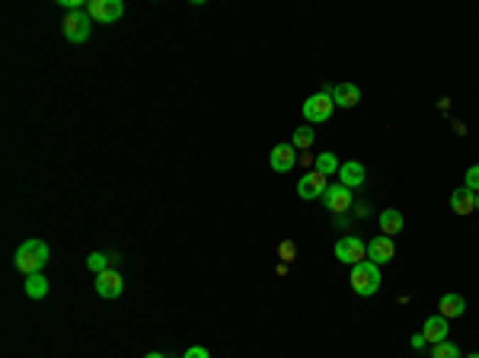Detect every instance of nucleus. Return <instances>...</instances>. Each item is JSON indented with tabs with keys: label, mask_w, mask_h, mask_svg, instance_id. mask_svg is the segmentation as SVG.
<instances>
[{
	"label": "nucleus",
	"mask_w": 479,
	"mask_h": 358,
	"mask_svg": "<svg viewBox=\"0 0 479 358\" xmlns=\"http://www.w3.org/2000/svg\"><path fill=\"white\" fill-rule=\"evenodd\" d=\"M463 185H466V189H470V192H476V195H479V163L466 170V176H463Z\"/></svg>",
	"instance_id": "nucleus-23"
},
{
	"label": "nucleus",
	"mask_w": 479,
	"mask_h": 358,
	"mask_svg": "<svg viewBox=\"0 0 479 358\" xmlns=\"http://www.w3.org/2000/svg\"><path fill=\"white\" fill-rule=\"evenodd\" d=\"M281 259H294V243H281Z\"/></svg>",
	"instance_id": "nucleus-25"
},
{
	"label": "nucleus",
	"mask_w": 479,
	"mask_h": 358,
	"mask_svg": "<svg viewBox=\"0 0 479 358\" xmlns=\"http://www.w3.org/2000/svg\"><path fill=\"white\" fill-rule=\"evenodd\" d=\"M431 358H463V355H460V349L451 342V339H444V342L431 345Z\"/></svg>",
	"instance_id": "nucleus-22"
},
{
	"label": "nucleus",
	"mask_w": 479,
	"mask_h": 358,
	"mask_svg": "<svg viewBox=\"0 0 479 358\" xmlns=\"http://www.w3.org/2000/svg\"><path fill=\"white\" fill-rule=\"evenodd\" d=\"M326 93H329L332 102H336V106H342V109L358 106V99H361V90H358L355 83H336V87H329Z\"/></svg>",
	"instance_id": "nucleus-12"
},
{
	"label": "nucleus",
	"mask_w": 479,
	"mask_h": 358,
	"mask_svg": "<svg viewBox=\"0 0 479 358\" xmlns=\"http://www.w3.org/2000/svg\"><path fill=\"white\" fill-rule=\"evenodd\" d=\"M112 259H119V256H112V253H89L87 256V266H89V272L99 275V272H106Z\"/></svg>",
	"instance_id": "nucleus-19"
},
{
	"label": "nucleus",
	"mask_w": 479,
	"mask_h": 358,
	"mask_svg": "<svg viewBox=\"0 0 479 358\" xmlns=\"http://www.w3.org/2000/svg\"><path fill=\"white\" fill-rule=\"evenodd\" d=\"M476 211H479V195H476Z\"/></svg>",
	"instance_id": "nucleus-29"
},
{
	"label": "nucleus",
	"mask_w": 479,
	"mask_h": 358,
	"mask_svg": "<svg viewBox=\"0 0 479 358\" xmlns=\"http://www.w3.org/2000/svg\"><path fill=\"white\" fill-rule=\"evenodd\" d=\"M380 230H383V237H393V234H400L402 230V215L396 208H383L380 211Z\"/></svg>",
	"instance_id": "nucleus-17"
},
{
	"label": "nucleus",
	"mask_w": 479,
	"mask_h": 358,
	"mask_svg": "<svg viewBox=\"0 0 479 358\" xmlns=\"http://www.w3.org/2000/svg\"><path fill=\"white\" fill-rule=\"evenodd\" d=\"M26 294H29L32 300H42L45 294H48V278H45L42 272L26 275Z\"/></svg>",
	"instance_id": "nucleus-18"
},
{
	"label": "nucleus",
	"mask_w": 479,
	"mask_h": 358,
	"mask_svg": "<svg viewBox=\"0 0 479 358\" xmlns=\"http://www.w3.org/2000/svg\"><path fill=\"white\" fill-rule=\"evenodd\" d=\"M61 32H64L67 42L80 45V42H87L89 32H93V19H89V13H83V10H70L61 23Z\"/></svg>",
	"instance_id": "nucleus-3"
},
{
	"label": "nucleus",
	"mask_w": 479,
	"mask_h": 358,
	"mask_svg": "<svg viewBox=\"0 0 479 358\" xmlns=\"http://www.w3.org/2000/svg\"><path fill=\"white\" fill-rule=\"evenodd\" d=\"M438 307H441V317H444V320H451V317H463V313H466V300L460 298V294H444Z\"/></svg>",
	"instance_id": "nucleus-16"
},
{
	"label": "nucleus",
	"mask_w": 479,
	"mask_h": 358,
	"mask_svg": "<svg viewBox=\"0 0 479 358\" xmlns=\"http://www.w3.org/2000/svg\"><path fill=\"white\" fill-rule=\"evenodd\" d=\"M326 189H329V185H326V176L323 173H316V170L307 173V176L297 183V195L307 198V202H310V198H323Z\"/></svg>",
	"instance_id": "nucleus-8"
},
{
	"label": "nucleus",
	"mask_w": 479,
	"mask_h": 358,
	"mask_svg": "<svg viewBox=\"0 0 479 358\" xmlns=\"http://www.w3.org/2000/svg\"><path fill=\"white\" fill-rule=\"evenodd\" d=\"M147 358H166V355H160V352H147Z\"/></svg>",
	"instance_id": "nucleus-27"
},
{
	"label": "nucleus",
	"mask_w": 479,
	"mask_h": 358,
	"mask_svg": "<svg viewBox=\"0 0 479 358\" xmlns=\"http://www.w3.org/2000/svg\"><path fill=\"white\" fill-rule=\"evenodd\" d=\"M125 291V281H121V272H115V268H106V272L96 275V294L106 300L119 298V294Z\"/></svg>",
	"instance_id": "nucleus-7"
},
{
	"label": "nucleus",
	"mask_w": 479,
	"mask_h": 358,
	"mask_svg": "<svg viewBox=\"0 0 479 358\" xmlns=\"http://www.w3.org/2000/svg\"><path fill=\"white\" fill-rule=\"evenodd\" d=\"M336 259L345 262V266H358V262L368 259V243L361 237H342L336 243Z\"/></svg>",
	"instance_id": "nucleus-5"
},
{
	"label": "nucleus",
	"mask_w": 479,
	"mask_h": 358,
	"mask_svg": "<svg viewBox=\"0 0 479 358\" xmlns=\"http://www.w3.org/2000/svg\"><path fill=\"white\" fill-rule=\"evenodd\" d=\"M87 13L96 23H119V19L125 16V4H121V0H89Z\"/></svg>",
	"instance_id": "nucleus-6"
},
{
	"label": "nucleus",
	"mask_w": 479,
	"mask_h": 358,
	"mask_svg": "<svg viewBox=\"0 0 479 358\" xmlns=\"http://www.w3.org/2000/svg\"><path fill=\"white\" fill-rule=\"evenodd\" d=\"M332 109H336V102H332V96L326 93H313L310 99L304 102V119L310 121V125H319V121H329Z\"/></svg>",
	"instance_id": "nucleus-4"
},
{
	"label": "nucleus",
	"mask_w": 479,
	"mask_h": 358,
	"mask_svg": "<svg viewBox=\"0 0 479 358\" xmlns=\"http://www.w3.org/2000/svg\"><path fill=\"white\" fill-rule=\"evenodd\" d=\"M313 141H316L313 128H297V131H294V138H291V144H294V151H307Z\"/></svg>",
	"instance_id": "nucleus-21"
},
{
	"label": "nucleus",
	"mask_w": 479,
	"mask_h": 358,
	"mask_svg": "<svg viewBox=\"0 0 479 358\" xmlns=\"http://www.w3.org/2000/svg\"><path fill=\"white\" fill-rule=\"evenodd\" d=\"M268 163H272L275 173H291L294 163H297V151H294V144H278L272 151V157H268Z\"/></svg>",
	"instance_id": "nucleus-11"
},
{
	"label": "nucleus",
	"mask_w": 479,
	"mask_h": 358,
	"mask_svg": "<svg viewBox=\"0 0 479 358\" xmlns=\"http://www.w3.org/2000/svg\"><path fill=\"white\" fill-rule=\"evenodd\" d=\"M45 262H48V243H45V240H26V243H19L16 256H13V266H16L23 275L42 272Z\"/></svg>",
	"instance_id": "nucleus-1"
},
{
	"label": "nucleus",
	"mask_w": 479,
	"mask_h": 358,
	"mask_svg": "<svg viewBox=\"0 0 479 358\" xmlns=\"http://www.w3.org/2000/svg\"><path fill=\"white\" fill-rule=\"evenodd\" d=\"M451 208H453V215H470V211H476V192H470L466 185L453 189L451 192Z\"/></svg>",
	"instance_id": "nucleus-14"
},
{
	"label": "nucleus",
	"mask_w": 479,
	"mask_h": 358,
	"mask_svg": "<svg viewBox=\"0 0 479 358\" xmlns=\"http://www.w3.org/2000/svg\"><path fill=\"white\" fill-rule=\"evenodd\" d=\"M182 358H211V352L208 349H204V345H192V349L189 352H185V355Z\"/></svg>",
	"instance_id": "nucleus-24"
},
{
	"label": "nucleus",
	"mask_w": 479,
	"mask_h": 358,
	"mask_svg": "<svg viewBox=\"0 0 479 358\" xmlns=\"http://www.w3.org/2000/svg\"><path fill=\"white\" fill-rule=\"evenodd\" d=\"M396 256V246L390 237H374V240L368 243V259L374 262V266H383V262H390Z\"/></svg>",
	"instance_id": "nucleus-10"
},
{
	"label": "nucleus",
	"mask_w": 479,
	"mask_h": 358,
	"mask_svg": "<svg viewBox=\"0 0 479 358\" xmlns=\"http://www.w3.org/2000/svg\"><path fill=\"white\" fill-rule=\"evenodd\" d=\"M422 336H425L428 345L444 342V339H447V320L441 317V313H438V317H428L425 326H422Z\"/></svg>",
	"instance_id": "nucleus-13"
},
{
	"label": "nucleus",
	"mask_w": 479,
	"mask_h": 358,
	"mask_svg": "<svg viewBox=\"0 0 479 358\" xmlns=\"http://www.w3.org/2000/svg\"><path fill=\"white\" fill-rule=\"evenodd\" d=\"M338 179H342L345 189H358V185H364V163H358V160L342 163L338 166Z\"/></svg>",
	"instance_id": "nucleus-15"
},
{
	"label": "nucleus",
	"mask_w": 479,
	"mask_h": 358,
	"mask_svg": "<svg viewBox=\"0 0 479 358\" xmlns=\"http://www.w3.org/2000/svg\"><path fill=\"white\" fill-rule=\"evenodd\" d=\"M338 166H342V163H338L336 153H329V151L316 157V173H323V176H329V173H338Z\"/></svg>",
	"instance_id": "nucleus-20"
},
{
	"label": "nucleus",
	"mask_w": 479,
	"mask_h": 358,
	"mask_svg": "<svg viewBox=\"0 0 479 358\" xmlns=\"http://www.w3.org/2000/svg\"><path fill=\"white\" fill-rule=\"evenodd\" d=\"M323 202H326V208L329 211H348L351 208V189H345L342 183H336V185H329V189L323 192Z\"/></svg>",
	"instance_id": "nucleus-9"
},
{
	"label": "nucleus",
	"mask_w": 479,
	"mask_h": 358,
	"mask_svg": "<svg viewBox=\"0 0 479 358\" xmlns=\"http://www.w3.org/2000/svg\"><path fill=\"white\" fill-rule=\"evenodd\" d=\"M422 345H425V336L419 332V336H412V349H422Z\"/></svg>",
	"instance_id": "nucleus-26"
},
{
	"label": "nucleus",
	"mask_w": 479,
	"mask_h": 358,
	"mask_svg": "<svg viewBox=\"0 0 479 358\" xmlns=\"http://www.w3.org/2000/svg\"><path fill=\"white\" fill-rule=\"evenodd\" d=\"M377 288H380V266H374L370 259L351 266V291L370 298V294H377Z\"/></svg>",
	"instance_id": "nucleus-2"
},
{
	"label": "nucleus",
	"mask_w": 479,
	"mask_h": 358,
	"mask_svg": "<svg viewBox=\"0 0 479 358\" xmlns=\"http://www.w3.org/2000/svg\"><path fill=\"white\" fill-rule=\"evenodd\" d=\"M466 358H479V352H473V355H466Z\"/></svg>",
	"instance_id": "nucleus-28"
}]
</instances>
